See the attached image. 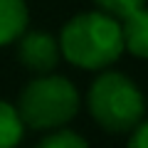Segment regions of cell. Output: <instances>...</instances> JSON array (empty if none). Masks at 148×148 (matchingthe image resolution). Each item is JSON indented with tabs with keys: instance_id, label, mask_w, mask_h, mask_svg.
Instances as JSON below:
<instances>
[{
	"instance_id": "cell-1",
	"label": "cell",
	"mask_w": 148,
	"mask_h": 148,
	"mask_svg": "<svg viewBox=\"0 0 148 148\" xmlns=\"http://www.w3.org/2000/svg\"><path fill=\"white\" fill-rule=\"evenodd\" d=\"M57 42L62 57L84 72L109 69L126 52L121 20L106 10H86L74 15L62 25Z\"/></svg>"
},
{
	"instance_id": "cell-7",
	"label": "cell",
	"mask_w": 148,
	"mask_h": 148,
	"mask_svg": "<svg viewBox=\"0 0 148 148\" xmlns=\"http://www.w3.org/2000/svg\"><path fill=\"white\" fill-rule=\"evenodd\" d=\"M25 121H22L17 106L0 99V148H12L25 136Z\"/></svg>"
},
{
	"instance_id": "cell-5",
	"label": "cell",
	"mask_w": 148,
	"mask_h": 148,
	"mask_svg": "<svg viewBox=\"0 0 148 148\" xmlns=\"http://www.w3.org/2000/svg\"><path fill=\"white\" fill-rule=\"evenodd\" d=\"M119 20L123 32V49L138 59H148V5L136 8Z\"/></svg>"
},
{
	"instance_id": "cell-6",
	"label": "cell",
	"mask_w": 148,
	"mask_h": 148,
	"mask_svg": "<svg viewBox=\"0 0 148 148\" xmlns=\"http://www.w3.org/2000/svg\"><path fill=\"white\" fill-rule=\"evenodd\" d=\"M30 25V10L25 0H0V47L12 45Z\"/></svg>"
},
{
	"instance_id": "cell-2",
	"label": "cell",
	"mask_w": 148,
	"mask_h": 148,
	"mask_svg": "<svg viewBox=\"0 0 148 148\" xmlns=\"http://www.w3.org/2000/svg\"><path fill=\"white\" fill-rule=\"evenodd\" d=\"M86 111L106 133H131L146 114V99L133 79L101 69L86 91Z\"/></svg>"
},
{
	"instance_id": "cell-10",
	"label": "cell",
	"mask_w": 148,
	"mask_h": 148,
	"mask_svg": "<svg viewBox=\"0 0 148 148\" xmlns=\"http://www.w3.org/2000/svg\"><path fill=\"white\" fill-rule=\"evenodd\" d=\"M128 146L131 148H148V121H138V126L128 136Z\"/></svg>"
},
{
	"instance_id": "cell-4",
	"label": "cell",
	"mask_w": 148,
	"mask_h": 148,
	"mask_svg": "<svg viewBox=\"0 0 148 148\" xmlns=\"http://www.w3.org/2000/svg\"><path fill=\"white\" fill-rule=\"evenodd\" d=\"M17 59L30 74H49L62 59L59 42L45 30H25L17 42Z\"/></svg>"
},
{
	"instance_id": "cell-9",
	"label": "cell",
	"mask_w": 148,
	"mask_h": 148,
	"mask_svg": "<svg viewBox=\"0 0 148 148\" xmlns=\"http://www.w3.org/2000/svg\"><path fill=\"white\" fill-rule=\"evenodd\" d=\"M94 3L101 8V10L111 12V15H116V17H123V15H128L131 10L146 5V0H94Z\"/></svg>"
},
{
	"instance_id": "cell-3",
	"label": "cell",
	"mask_w": 148,
	"mask_h": 148,
	"mask_svg": "<svg viewBox=\"0 0 148 148\" xmlns=\"http://www.w3.org/2000/svg\"><path fill=\"white\" fill-rule=\"evenodd\" d=\"M82 106L77 86L62 74H35L20 91L17 111L32 131H52L67 126Z\"/></svg>"
},
{
	"instance_id": "cell-8",
	"label": "cell",
	"mask_w": 148,
	"mask_h": 148,
	"mask_svg": "<svg viewBox=\"0 0 148 148\" xmlns=\"http://www.w3.org/2000/svg\"><path fill=\"white\" fill-rule=\"evenodd\" d=\"M40 146L42 148H86V138L67 126H59L47 131V136L40 141Z\"/></svg>"
}]
</instances>
